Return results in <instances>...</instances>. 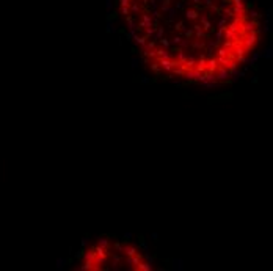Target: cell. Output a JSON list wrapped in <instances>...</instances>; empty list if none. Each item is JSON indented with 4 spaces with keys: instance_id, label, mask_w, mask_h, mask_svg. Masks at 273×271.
I'll return each mask as SVG.
<instances>
[{
    "instance_id": "6da1fadb",
    "label": "cell",
    "mask_w": 273,
    "mask_h": 271,
    "mask_svg": "<svg viewBox=\"0 0 273 271\" xmlns=\"http://www.w3.org/2000/svg\"><path fill=\"white\" fill-rule=\"evenodd\" d=\"M146 69L162 78L218 85L262 50V16L249 0H115Z\"/></svg>"
},
{
    "instance_id": "7a4b0ae2",
    "label": "cell",
    "mask_w": 273,
    "mask_h": 271,
    "mask_svg": "<svg viewBox=\"0 0 273 271\" xmlns=\"http://www.w3.org/2000/svg\"><path fill=\"white\" fill-rule=\"evenodd\" d=\"M74 270L80 271H151V256L129 240L99 237L83 245L74 260Z\"/></svg>"
}]
</instances>
